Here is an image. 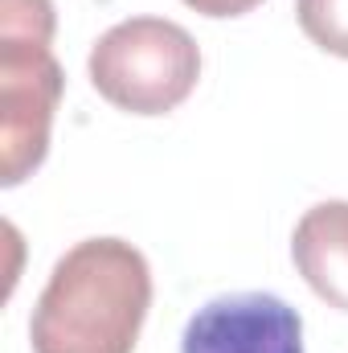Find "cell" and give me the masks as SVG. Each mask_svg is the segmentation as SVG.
I'll list each match as a JSON object with an SVG mask.
<instances>
[{
    "label": "cell",
    "mask_w": 348,
    "mask_h": 353,
    "mask_svg": "<svg viewBox=\"0 0 348 353\" xmlns=\"http://www.w3.org/2000/svg\"><path fill=\"white\" fill-rule=\"evenodd\" d=\"M148 308V259L123 239H83L50 271L29 341L33 353H131Z\"/></svg>",
    "instance_id": "6da1fadb"
},
{
    "label": "cell",
    "mask_w": 348,
    "mask_h": 353,
    "mask_svg": "<svg viewBox=\"0 0 348 353\" xmlns=\"http://www.w3.org/2000/svg\"><path fill=\"white\" fill-rule=\"evenodd\" d=\"M54 0H0V185L12 189L50 152L62 99Z\"/></svg>",
    "instance_id": "7a4b0ae2"
},
{
    "label": "cell",
    "mask_w": 348,
    "mask_h": 353,
    "mask_svg": "<svg viewBox=\"0 0 348 353\" xmlns=\"http://www.w3.org/2000/svg\"><path fill=\"white\" fill-rule=\"evenodd\" d=\"M94 90L127 115H168L201 79L193 33L164 17H131L111 25L90 50Z\"/></svg>",
    "instance_id": "3957f363"
},
{
    "label": "cell",
    "mask_w": 348,
    "mask_h": 353,
    "mask_svg": "<svg viewBox=\"0 0 348 353\" xmlns=\"http://www.w3.org/2000/svg\"><path fill=\"white\" fill-rule=\"evenodd\" d=\"M180 353H303V321L270 292L217 296L188 316Z\"/></svg>",
    "instance_id": "277c9868"
},
{
    "label": "cell",
    "mask_w": 348,
    "mask_h": 353,
    "mask_svg": "<svg viewBox=\"0 0 348 353\" xmlns=\"http://www.w3.org/2000/svg\"><path fill=\"white\" fill-rule=\"evenodd\" d=\"M291 259L324 304L348 312V201H320L295 222Z\"/></svg>",
    "instance_id": "5b68a950"
},
{
    "label": "cell",
    "mask_w": 348,
    "mask_h": 353,
    "mask_svg": "<svg viewBox=\"0 0 348 353\" xmlns=\"http://www.w3.org/2000/svg\"><path fill=\"white\" fill-rule=\"evenodd\" d=\"M295 17L312 46L348 58V0H295Z\"/></svg>",
    "instance_id": "8992f818"
},
{
    "label": "cell",
    "mask_w": 348,
    "mask_h": 353,
    "mask_svg": "<svg viewBox=\"0 0 348 353\" xmlns=\"http://www.w3.org/2000/svg\"><path fill=\"white\" fill-rule=\"evenodd\" d=\"M184 4L193 12H201V17H246L262 0H184Z\"/></svg>",
    "instance_id": "52a82bcc"
}]
</instances>
